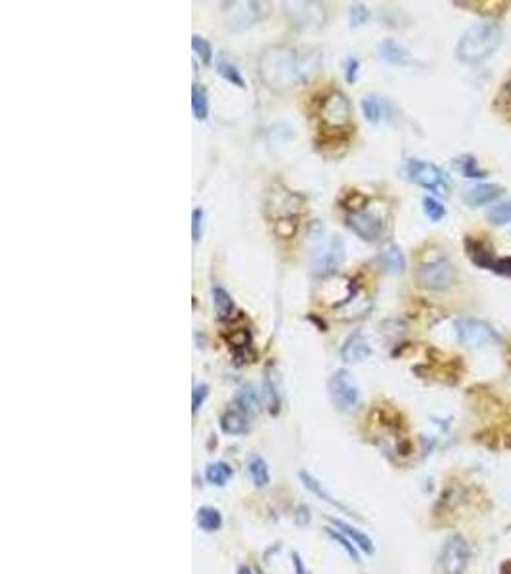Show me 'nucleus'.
<instances>
[{
	"instance_id": "nucleus-1",
	"label": "nucleus",
	"mask_w": 511,
	"mask_h": 574,
	"mask_svg": "<svg viewBox=\"0 0 511 574\" xmlns=\"http://www.w3.org/2000/svg\"><path fill=\"white\" fill-rule=\"evenodd\" d=\"M320 71L318 52L303 54L289 47H266L259 58V75L272 90L286 92L289 88L312 80Z\"/></svg>"
},
{
	"instance_id": "nucleus-2",
	"label": "nucleus",
	"mask_w": 511,
	"mask_h": 574,
	"mask_svg": "<svg viewBox=\"0 0 511 574\" xmlns=\"http://www.w3.org/2000/svg\"><path fill=\"white\" fill-rule=\"evenodd\" d=\"M504 40V31L494 21H481L467 27L456 44V58L467 66H477L488 60Z\"/></svg>"
},
{
	"instance_id": "nucleus-3",
	"label": "nucleus",
	"mask_w": 511,
	"mask_h": 574,
	"mask_svg": "<svg viewBox=\"0 0 511 574\" xmlns=\"http://www.w3.org/2000/svg\"><path fill=\"white\" fill-rule=\"evenodd\" d=\"M400 174L411 184L421 186L437 196L450 193V180L445 174V171L435 163H429L423 159H408L404 167L400 169Z\"/></svg>"
},
{
	"instance_id": "nucleus-4",
	"label": "nucleus",
	"mask_w": 511,
	"mask_h": 574,
	"mask_svg": "<svg viewBox=\"0 0 511 574\" xmlns=\"http://www.w3.org/2000/svg\"><path fill=\"white\" fill-rule=\"evenodd\" d=\"M268 2H253V0H236V2H224L222 4V16H224L226 27L230 31H246L257 21L266 18L270 12Z\"/></svg>"
},
{
	"instance_id": "nucleus-5",
	"label": "nucleus",
	"mask_w": 511,
	"mask_h": 574,
	"mask_svg": "<svg viewBox=\"0 0 511 574\" xmlns=\"http://www.w3.org/2000/svg\"><path fill=\"white\" fill-rule=\"evenodd\" d=\"M416 282L427 291H446L456 282V268L446 257H438L419 266Z\"/></svg>"
},
{
	"instance_id": "nucleus-6",
	"label": "nucleus",
	"mask_w": 511,
	"mask_h": 574,
	"mask_svg": "<svg viewBox=\"0 0 511 574\" xmlns=\"http://www.w3.org/2000/svg\"><path fill=\"white\" fill-rule=\"evenodd\" d=\"M454 331L456 339L465 347L479 349V347H488V345L500 343L498 331L492 328L491 323L477 318H459L454 322Z\"/></svg>"
},
{
	"instance_id": "nucleus-7",
	"label": "nucleus",
	"mask_w": 511,
	"mask_h": 574,
	"mask_svg": "<svg viewBox=\"0 0 511 574\" xmlns=\"http://www.w3.org/2000/svg\"><path fill=\"white\" fill-rule=\"evenodd\" d=\"M327 395L333 408L341 414H351L359 406L360 390L356 381L347 370H337L327 381Z\"/></svg>"
},
{
	"instance_id": "nucleus-8",
	"label": "nucleus",
	"mask_w": 511,
	"mask_h": 574,
	"mask_svg": "<svg viewBox=\"0 0 511 574\" xmlns=\"http://www.w3.org/2000/svg\"><path fill=\"white\" fill-rule=\"evenodd\" d=\"M347 226L364 241H378L385 230V218L378 209H359L347 215Z\"/></svg>"
},
{
	"instance_id": "nucleus-9",
	"label": "nucleus",
	"mask_w": 511,
	"mask_h": 574,
	"mask_svg": "<svg viewBox=\"0 0 511 574\" xmlns=\"http://www.w3.org/2000/svg\"><path fill=\"white\" fill-rule=\"evenodd\" d=\"M345 261V245L339 236H332L325 244L318 247V251L312 261V272L320 277H327L339 270V266Z\"/></svg>"
},
{
	"instance_id": "nucleus-10",
	"label": "nucleus",
	"mask_w": 511,
	"mask_h": 574,
	"mask_svg": "<svg viewBox=\"0 0 511 574\" xmlns=\"http://www.w3.org/2000/svg\"><path fill=\"white\" fill-rule=\"evenodd\" d=\"M320 119L324 126L339 131L351 123V102L343 92H330L322 100L320 106Z\"/></svg>"
},
{
	"instance_id": "nucleus-11",
	"label": "nucleus",
	"mask_w": 511,
	"mask_h": 574,
	"mask_svg": "<svg viewBox=\"0 0 511 574\" xmlns=\"http://www.w3.org/2000/svg\"><path fill=\"white\" fill-rule=\"evenodd\" d=\"M471 559V549L464 536L454 534L446 540L440 554V567L445 574H464Z\"/></svg>"
},
{
	"instance_id": "nucleus-12",
	"label": "nucleus",
	"mask_w": 511,
	"mask_h": 574,
	"mask_svg": "<svg viewBox=\"0 0 511 574\" xmlns=\"http://www.w3.org/2000/svg\"><path fill=\"white\" fill-rule=\"evenodd\" d=\"M284 12L287 13V18L291 20V23L299 29H318L324 25L325 21V10L324 4L320 2H284Z\"/></svg>"
},
{
	"instance_id": "nucleus-13",
	"label": "nucleus",
	"mask_w": 511,
	"mask_h": 574,
	"mask_svg": "<svg viewBox=\"0 0 511 574\" xmlns=\"http://www.w3.org/2000/svg\"><path fill=\"white\" fill-rule=\"evenodd\" d=\"M502 196H504V186L481 182V184L469 186L464 191V203L469 205L471 209H477V207H485V205L494 203Z\"/></svg>"
},
{
	"instance_id": "nucleus-14",
	"label": "nucleus",
	"mask_w": 511,
	"mask_h": 574,
	"mask_svg": "<svg viewBox=\"0 0 511 574\" xmlns=\"http://www.w3.org/2000/svg\"><path fill=\"white\" fill-rule=\"evenodd\" d=\"M228 347L232 349L234 362L238 364V366L247 362H255V358H257V352L253 349L251 331L247 330V328L232 331L230 337H228Z\"/></svg>"
},
{
	"instance_id": "nucleus-15",
	"label": "nucleus",
	"mask_w": 511,
	"mask_h": 574,
	"mask_svg": "<svg viewBox=\"0 0 511 574\" xmlns=\"http://www.w3.org/2000/svg\"><path fill=\"white\" fill-rule=\"evenodd\" d=\"M464 245L467 257H469V261H471L477 268L492 270V266L496 263V255H494V249L491 247V244H486L485 239L467 236V238L464 239Z\"/></svg>"
},
{
	"instance_id": "nucleus-16",
	"label": "nucleus",
	"mask_w": 511,
	"mask_h": 574,
	"mask_svg": "<svg viewBox=\"0 0 511 574\" xmlns=\"http://www.w3.org/2000/svg\"><path fill=\"white\" fill-rule=\"evenodd\" d=\"M372 354V347L366 341V337L360 331H354L352 335L347 337L345 345L341 347V358L345 362L359 364Z\"/></svg>"
},
{
	"instance_id": "nucleus-17",
	"label": "nucleus",
	"mask_w": 511,
	"mask_h": 574,
	"mask_svg": "<svg viewBox=\"0 0 511 574\" xmlns=\"http://www.w3.org/2000/svg\"><path fill=\"white\" fill-rule=\"evenodd\" d=\"M220 429L224 431L226 435H244L249 431V414L239 409L238 406L228 408L220 416Z\"/></svg>"
},
{
	"instance_id": "nucleus-18",
	"label": "nucleus",
	"mask_w": 511,
	"mask_h": 574,
	"mask_svg": "<svg viewBox=\"0 0 511 574\" xmlns=\"http://www.w3.org/2000/svg\"><path fill=\"white\" fill-rule=\"evenodd\" d=\"M263 395H265L266 408L270 412V416H278L279 414V390L276 385V371H274V364L268 362L265 366V379H263Z\"/></svg>"
},
{
	"instance_id": "nucleus-19",
	"label": "nucleus",
	"mask_w": 511,
	"mask_h": 574,
	"mask_svg": "<svg viewBox=\"0 0 511 574\" xmlns=\"http://www.w3.org/2000/svg\"><path fill=\"white\" fill-rule=\"evenodd\" d=\"M378 52L383 60L392 64V66H410V64H414L410 52L392 39H385L383 42H379Z\"/></svg>"
},
{
	"instance_id": "nucleus-20",
	"label": "nucleus",
	"mask_w": 511,
	"mask_h": 574,
	"mask_svg": "<svg viewBox=\"0 0 511 574\" xmlns=\"http://www.w3.org/2000/svg\"><path fill=\"white\" fill-rule=\"evenodd\" d=\"M379 263L385 268V272L392 274V276H399L406 268V258L404 253L400 249L399 245H387L383 251L379 253Z\"/></svg>"
},
{
	"instance_id": "nucleus-21",
	"label": "nucleus",
	"mask_w": 511,
	"mask_h": 574,
	"mask_svg": "<svg viewBox=\"0 0 511 574\" xmlns=\"http://www.w3.org/2000/svg\"><path fill=\"white\" fill-rule=\"evenodd\" d=\"M330 521H332L333 527L337 528L341 534H345L347 538H349V540H351L352 544L356 546V548H360L362 551H366V554H373V549H375V548H373V542H372V538H370V536H366L364 532H360L359 528L351 527L349 522L341 521V519H333V517H332Z\"/></svg>"
},
{
	"instance_id": "nucleus-22",
	"label": "nucleus",
	"mask_w": 511,
	"mask_h": 574,
	"mask_svg": "<svg viewBox=\"0 0 511 574\" xmlns=\"http://www.w3.org/2000/svg\"><path fill=\"white\" fill-rule=\"evenodd\" d=\"M360 106H362V113H364L366 121H370L373 125H378L379 121L387 117V107H389V104H387V100L379 98L378 94H368V96H364Z\"/></svg>"
},
{
	"instance_id": "nucleus-23",
	"label": "nucleus",
	"mask_w": 511,
	"mask_h": 574,
	"mask_svg": "<svg viewBox=\"0 0 511 574\" xmlns=\"http://www.w3.org/2000/svg\"><path fill=\"white\" fill-rule=\"evenodd\" d=\"M452 163H454V167H456V171H458L462 177H465V179L481 180V179H486V177H488V171H485V169H481V167H479V161L473 157L471 153L458 155V157L454 159Z\"/></svg>"
},
{
	"instance_id": "nucleus-24",
	"label": "nucleus",
	"mask_w": 511,
	"mask_h": 574,
	"mask_svg": "<svg viewBox=\"0 0 511 574\" xmlns=\"http://www.w3.org/2000/svg\"><path fill=\"white\" fill-rule=\"evenodd\" d=\"M247 473L251 477V481L255 486H259V489L268 486V482H270V469H268V463H266L260 455H251V458H249V462H247Z\"/></svg>"
},
{
	"instance_id": "nucleus-25",
	"label": "nucleus",
	"mask_w": 511,
	"mask_h": 574,
	"mask_svg": "<svg viewBox=\"0 0 511 574\" xmlns=\"http://www.w3.org/2000/svg\"><path fill=\"white\" fill-rule=\"evenodd\" d=\"M196 521H198V527L203 532H217L222 527V515H220V511L217 508L203 506V508L198 509Z\"/></svg>"
},
{
	"instance_id": "nucleus-26",
	"label": "nucleus",
	"mask_w": 511,
	"mask_h": 574,
	"mask_svg": "<svg viewBox=\"0 0 511 574\" xmlns=\"http://www.w3.org/2000/svg\"><path fill=\"white\" fill-rule=\"evenodd\" d=\"M212 304L219 320H228L234 314V299L232 295L224 289V287H212Z\"/></svg>"
},
{
	"instance_id": "nucleus-27",
	"label": "nucleus",
	"mask_w": 511,
	"mask_h": 574,
	"mask_svg": "<svg viewBox=\"0 0 511 574\" xmlns=\"http://www.w3.org/2000/svg\"><path fill=\"white\" fill-rule=\"evenodd\" d=\"M232 475H234L232 467L224 462L209 463L205 469L207 482H211V484H215V486H224L226 482L232 479Z\"/></svg>"
},
{
	"instance_id": "nucleus-28",
	"label": "nucleus",
	"mask_w": 511,
	"mask_h": 574,
	"mask_svg": "<svg viewBox=\"0 0 511 574\" xmlns=\"http://www.w3.org/2000/svg\"><path fill=\"white\" fill-rule=\"evenodd\" d=\"M486 218H488V222L492 226L511 225V198L492 205L491 209L486 211Z\"/></svg>"
},
{
	"instance_id": "nucleus-29",
	"label": "nucleus",
	"mask_w": 511,
	"mask_h": 574,
	"mask_svg": "<svg viewBox=\"0 0 511 574\" xmlns=\"http://www.w3.org/2000/svg\"><path fill=\"white\" fill-rule=\"evenodd\" d=\"M299 477H301V481H303V484H305V489L311 490L312 494H316L320 498V500H324V502L332 503L333 508H337V509H341V511H347V513H349V509H347L345 506H343V503H339L337 500H332V496L327 494V492H325V490L322 489V484H320V482L311 475V473H306V471H301ZM349 515H351V513H349Z\"/></svg>"
},
{
	"instance_id": "nucleus-30",
	"label": "nucleus",
	"mask_w": 511,
	"mask_h": 574,
	"mask_svg": "<svg viewBox=\"0 0 511 574\" xmlns=\"http://www.w3.org/2000/svg\"><path fill=\"white\" fill-rule=\"evenodd\" d=\"M217 71H219L220 77L224 80H228L230 85L238 86V88H246V80L241 77V73H239L238 67L234 66L230 60L222 58V56L217 60Z\"/></svg>"
},
{
	"instance_id": "nucleus-31",
	"label": "nucleus",
	"mask_w": 511,
	"mask_h": 574,
	"mask_svg": "<svg viewBox=\"0 0 511 574\" xmlns=\"http://www.w3.org/2000/svg\"><path fill=\"white\" fill-rule=\"evenodd\" d=\"M234 406H238L239 409H244V412L249 414V416H251L253 412H257V408H259V396H257V393L253 390L251 385H246V387H241V389L238 390L236 400H234Z\"/></svg>"
},
{
	"instance_id": "nucleus-32",
	"label": "nucleus",
	"mask_w": 511,
	"mask_h": 574,
	"mask_svg": "<svg viewBox=\"0 0 511 574\" xmlns=\"http://www.w3.org/2000/svg\"><path fill=\"white\" fill-rule=\"evenodd\" d=\"M192 112L198 121H205L209 115V98H207L205 88L200 85L192 86Z\"/></svg>"
},
{
	"instance_id": "nucleus-33",
	"label": "nucleus",
	"mask_w": 511,
	"mask_h": 574,
	"mask_svg": "<svg viewBox=\"0 0 511 574\" xmlns=\"http://www.w3.org/2000/svg\"><path fill=\"white\" fill-rule=\"evenodd\" d=\"M421 205H423V213L425 217L429 218V220H433V222H440L443 218L446 217V207L440 201H437L435 198H423V201H421Z\"/></svg>"
},
{
	"instance_id": "nucleus-34",
	"label": "nucleus",
	"mask_w": 511,
	"mask_h": 574,
	"mask_svg": "<svg viewBox=\"0 0 511 574\" xmlns=\"http://www.w3.org/2000/svg\"><path fill=\"white\" fill-rule=\"evenodd\" d=\"M192 48L193 52L200 56V60L203 66H211L212 61V47L211 42L207 39H203V37H200V35H193L192 37Z\"/></svg>"
},
{
	"instance_id": "nucleus-35",
	"label": "nucleus",
	"mask_w": 511,
	"mask_h": 574,
	"mask_svg": "<svg viewBox=\"0 0 511 574\" xmlns=\"http://www.w3.org/2000/svg\"><path fill=\"white\" fill-rule=\"evenodd\" d=\"M297 226H299V220H297V217L279 218L278 222H276V226H274V232H276V236H278V238L289 239L295 236Z\"/></svg>"
},
{
	"instance_id": "nucleus-36",
	"label": "nucleus",
	"mask_w": 511,
	"mask_h": 574,
	"mask_svg": "<svg viewBox=\"0 0 511 574\" xmlns=\"http://www.w3.org/2000/svg\"><path fill=\"white\" fill-rule=\"evenodd\" d=\"M349 18H351L352 27L364 25L366 21L370 20V10H368L364 4H360V2H354V4H351V8H349Z\"/></svg>"
},
{
	"instance_id": "nucleus-37",
	"label": "nucleus",
	"mask_w": 511,
	"mask_h": 574,
	"mask_svg": "<svg viewBox=\"0 0 511 574\" xmlns=\"http://www.w3.org/2000/svg\"><path fill=\"white\" fill-rule=\"evenodd\" d=\"M327 534L332 536V538L335 542H339V544H341V546H343V548L347 549V554L351 555L354 561H356V563L360 561L359 549H356V546H354V544H352V542L349 540V538H347L345 534H341V532H339V530H335V528H327Z\"/></svg>"
},
{
	"instance_id": "nucleus-38",
	"label": "nucleus",
	"mask_w": 511,
	"mask_h": 574,
	"mask_svg": "<svg viewBox=\"0 0 511 574\" xmlns=\"http://www.w3.org/2000/svg\"><path fill=\"white\" fill-rule=\"evenodd\" d=\"M203 209L201 207H196L192 211V239L193 241H200L201 234H203Z\"/></svg>"
},
{
	"instance_id": "nucleus-39",
	"label": "nucleus",
	"mask_w": 511,
	"mask_h": 574,
	"mask_svg": "<svg viewBox=\"0 0 511 574\" xmlns=\"http://www.w3.org/2000/svg\"><path fill=\"white\" fill-rule=\"evenodd\" d=\"M207 395H209V385H205V383H200V385H196V387H193V393H192V412L193 414H196V412L203 406Z\"/></svg>"
},
{
	"instance_id": "nucleus-40",
	"label": "nucleus",
	"mask_w": 511,
	"mask_h": 574,
	"mask_svg": "<svg viewBox=\"0 0 511 574\" xmlns=\"http://www.w3.org/2000/svg\"><path fill=\"white\" fill-rule=\"evenodd\" d=\"M359 71H360V61L359 58H347L345 61V79L349 85H354L356 79H359Z\"/></svg>"
},
{
	"instance_id": "nucleus-41",
	"label": "nucleus",
	"mask_w": 511,
	"mask_h": 574,
	"mask_svg": "<svg viewBox=\"0 0 511 574\" xmlns=\"http://www.w3.org/2000/svg\"><path fill=\"white\" fill-rule=\"evenodd\" d=\"M491 272H494V274H498V276L502 277H510L511 280V257L496 258V263H494Z\"/></svg>"
},
{
	"instance_id": "nucleus-42",
	"label": "nucleus",
	"mask_w": 511,
	"mask_h": 574,
	"mask_svg": "<svg viewBox=\"0 0 511 574\" xmlns=\"http://www.w3.org/2000/svg\"><path fill=\"white\" fill-rule=\"evenodd\" d=\"M507 102L511 104V79H510V83H507Z\"/></svg>"
},
{
	"instance_id": "nucleus-43",
	"label": "nucleus",
	"mask_w": 511,
	"mask_h": 574,
	"mask_svg": "<svg viewBox=\"0 0 511 574\" xmlns=\"http://www.w3.org/2000/svg\"><path fill=\"white\" fill-rule=\"evenodd\" d=\"M238 574H251V573H249V568L244 567V568H239V573H238Z\"/></svg>"
}]
</instances>
